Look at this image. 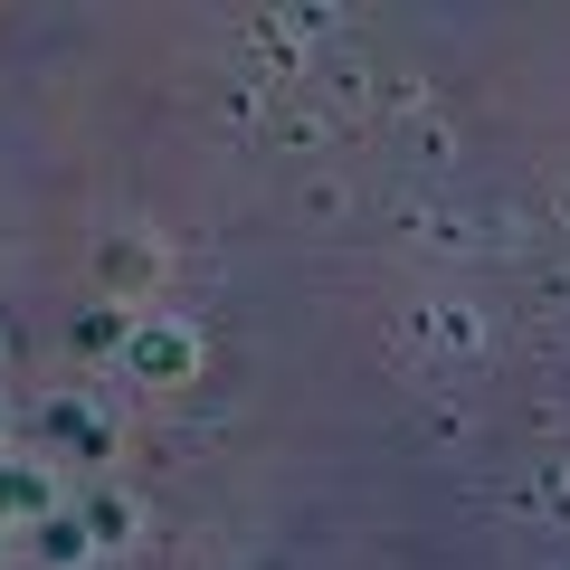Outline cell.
<instances>
[{"label": "cell", "instance_id": "obj_5", "mask_svg": "<svg viewBox=\"0 0 570 570\" xmlns=\"http://www.w3.org/2000/svg\"><path fill=\"white\" fill-rule=\"evenodd\" d=\"M86 532H96V542H124V532H134V504H115V494H96V504H86Z\"/></svg>", "mask_w": 570, "mask_h": 570}, {"label": "cell", "instance_id": "obj_2", "mask_svg": "<svg viewBox=\"0 0 570 570\" xmlns=\"http://www.w3.org/2000/svg\"><path fill=\"white\" fill-rule=\"evenodd\" d=\"M134 371H142V381H171V371H190V333L142 324V333H134Z\"/></svg>", "mask_w": 570, "mask_h": 570}, {"label": "cell", "instance_id": "obj_4", "mask_svg": "<svg viewBox=\"0 0 570 570\" xmlns=\"http://www.w3.org/2000/svg\"><path fill=\"white\" fill-rule=\"evenodd\" d=\"M39 551H48V561H77V551H86V523H77V513H48V523H39Z\"/></svg>", "mask_w": 570, "mask_h": 570}, {"label": "cell", "instance_id": "obj_6", "mask_svg": "<svg viewBox=\"0 0 570 570\" xmlns=\"http://www.w3.org/2000/svg\"><path fill=\"white\" fill-rule=\"evenodd\" d=\"M115 343H124V324H115L105 305H96V314H77V352H115Z\"/></svg>", "mask_w": 570, "mask_h": 570}, {"label": "cell", "instance_id": "obj_3", "mask_svg": "<svg viewBox=\"0 0 570 570\" xmlns=\"http://www.w3.org/2000/svg\"><path fill=\"white\" fill-rule=\"evenodd\" d=\"M48 438H67V448H77V456H105V419H96V409H48Z\"/></svg>", "mask_w": 570, "mask_h": 570}, {"label": "cell", "instance_id": "obj_1", "mask_svg": "<svg viewBox=\"0 0 570 570\" xmlns=\"http://www.w3.org/2000/svg\"><path fill=\"white\" fill-rule=\"evenodd\" d=\"M48 475L39 466H0V523H48Z\"/></svg>", "mask_w": 570, "mask_h": 570}]
</instances>
